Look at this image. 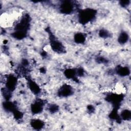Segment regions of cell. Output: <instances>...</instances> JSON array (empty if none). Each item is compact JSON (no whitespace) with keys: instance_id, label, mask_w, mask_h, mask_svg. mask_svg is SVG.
Returning <instances> with one entry per match:
<instances>
[{"instance_id":"3957f363","label":"cell","mask_w":131,"mask_h":131,"mask_svg":"<svg viewBox=\"0 0 131 131\" xmlns=\"http://www.w3.org/2000/svg\"><path fill=\"white\" fill-rule=\"evenodd\" d=\"M51 47L52 49L56 52H63L64 50V47L62 43L57 40L54 36L51 37L50 38Z\"/></svg>"},{"instance_id":"6da1fadb","label":"cell","mask_w":131,"mask_h":131,"mask_svg":"<svg viewBox=\"0 0 131 131\" xmlns=\"http://www.w3.org/2000/svg\"><path fill=\"white\" fill-rule=\"evenodd\" d=\"M97 12L92 8H86L79 12L78 19L82 24H85L93 20L96 15Z\"/></svg>"},{"instance_id":"5b68a950","label":"cell","mask_w":131,"mask_h":131,"mask_svg":"<svg viewBox=\"0 0 131 131\" xmlns=\"http://www.w3.org/2000/svg\"><path fill=\"white\" fill-rule=\"evenodd\" d=\"M60 9L63 13L70 14L73 11V5L70 1H64L60 5Z\"/></svg>"},{"instance_id":"e0dca14e","label":"cell","mask_w":131,"mask_h":131,"mask_svg":"<svg viewBox=\"0 0 131 131\" xmlns=\"http://www.w3.org/2000/svg\"><path fill=\"white\" fill-rule=\"evenodd\" d=\"M58 107L57 105L55 104H52L49 107V111L52 113H55L57 111Z\"/></svg>"},{"instance_id":"30bf717a","label":"cell","mask_w":131,"mask_h":131,"mask_svg":"<svg viewBox=\"0 0 131 131\" xmlns=\"http://www.w3.org/2000/svg\"><path fill=\"white\" fill-rule=\"evenodd\" d=\"M32 127L36 129H40L44 126L43 122L39 119H33L31 122Z\"/></svg>"},{"instance_id":"52a82bcc","label":"cell","mask_w":131,"mask_h":131,"mask_svg":"<svg viewBox=\"0 0 131 131\" xmlns=\"http://www.w3.org/2000/svg\"><path fill=\"white\" fill-rule=\"evenodd\" d=\"M121 94H110L107 96V99H108V100L110 101L112 104L116 106L118 105L122 100V98L121 97Z\"/></svg>"},{"instance_id":"9a60e30c","label":"cell","mask_w":131,"mask_h":131,"mask_svg":"<svg viewBox=\"0 0 131 131\" xmlns=\"http://www.w3.org/2000/svg\"><path fill=\"white\" fill-rule=\"evenodd\" d=\"M120 116L121 117V119L124 120H128L131 117L130 111L127 109L124 110L121 112Z\"/></svg>"},{"instance_id":"277c9868","label":"cell","mask_w":131,"mask_h":131,"mask_svg":"<svg viewBox=\"0 0 131 131\" xmlns=\"http://www.w3.org/2000/svg\"><path fill=\"white\" fill-rule=\"evenodd\" d=\"M73 93L72 87L68 84H64L61 86L58 92V95L62 97H67L71 95Z\"/></svg>"},{"instance_id":"4fadbf2b","label":"cell","mask_w":131,"mask_h":131,"mask_svg":"<svg viewBox=\"0 0 131 131\" xmlns=\"http://www.w3.org/2000/svg\"><path fill=\"white\" fill-rule=\"evenodd\" d=\"M128 39V34L126 32H122L120 33L118 40V42L121 44H124L125 43Z\"/></svg>"},{"instance_id":"7a4b0ae2","label":"cell","mask_w":131,"mask_h":131,"mask_svg":"<svg viewBox=\"0 0 131 131\" xmlns=\"http://www.w3.org/2000/svg\"><path fill=\"white\" fill-rule=\"evenodd\" d=\"M17 80L16 77L13 75H9L6 79L5 85L6 89L10 92L13 91L17 85Z\"/></svg>"},{"instance_id":"8992f818","label":"cell","mask_w":131,"mask_h":131,"mask_svg":"<svg viewBox=\"0 0 131 131\" xmlns=\"http://www.w3.org/2000/svg\"><path fill=\"white\" fill-rule=\"evenodd\" d=\"M43 104L42 101H36L33 102L31 106V110L32 113L38 114L41 112L43 110Z\"/></svg>"},{"instance_id":"2e32d148","label":"cell","mask_w":131,"mask_h":131,"mask_svg":"<svg viewBox=\"0 0 131 131\" xmlns=\"http://www.w3.org/2000/svg\"><path fill=\"white\" fill-rule=\"evenodd\" d=\"M99 35L101 37H107L109 36V33L105 30H101L99 32Z\"/></svg>"},{"instance_id":"8fae6325","label":"cell","mask_w":131,"mask_h":131,"mask_svg":"<svg viewBox=\"0 0 131 131\" xmlns=\"http://www.w3.org/2000/svg\"><path fill=\"white\" fill-rule=\"evenodd\" d=\"M3 107L6 111L9 112H13L15 110H16L14 104L9 100H6L3 103Z\"/></svg>"},{"instance_id":"5bb4252c","label":"cell","mask_w":131,"mask_h":131,"mask_svg":"<svg viewBox=\"0 0 131 131\" xmlns=\"http://www.w3.org/2000/svg\"><path fill=\"white\" fill-rule=\"evenodd\" d=\"M64 74L67 78L69 79H74L75 78V76L77 74L76 70L72 69H67L65 71Z\"/></svg>"},{"instance_id":"7c38bea8","label":"cell","mask_w":131,"mask_h":131,"mask_svg":"<svg viewBox=\"0 0 131 131\" xmlns=\"http://www.w3.org/2000/svg\"><path fill=\"white\" fill-rule=\"evenodd\" d=\"M74 41L77 43H83L85 40V36L82 33H77L74 37Z\"/></svg>"},{"instance_id":"ac0fdd59","label":"cell","mask_w":131,"mask_h":131,"mask_svg":"<svg viewBox=\"0 0 131 131\" xmlns=\"http://www.w3.org/2000/svg\"><path fill=\"white\" fill-rule=\"evenodd\" d=\"M130 1H121L120 2V5H121L122 6V7H125L127 6L129 4Z\"/></svg>"},{"instance_id":"9c48e42d","label":"cell","mask_w":131,"mask_h":131,"mask_svg":"<svg viewBox=\"0 0 131 131\" xmlns=\"http://www.w3.org/2000/svg\"><path fill=\"white\" fill-rule=\"evenodd\" d=\"M117 73L121 76H126L129 74V69L127 67H119L117 70Z\"/></svg>"},{"instance_id":"ba28073f","label":"cell","mask_w":131,"mask_h":131,"mask_svg":"<svg viewBox=\"0 0 131 131\" xmlns=\"http://www.w3.org/2000/svg\"><path fill=\"white\" fill-rule=\"evenodd\" d=\"M28 86L30 90L33 93L34 95H37L39 93L40 91V89L39 85L34 81L29 80L28 81Z\"/></svg>"}]
</instances>
